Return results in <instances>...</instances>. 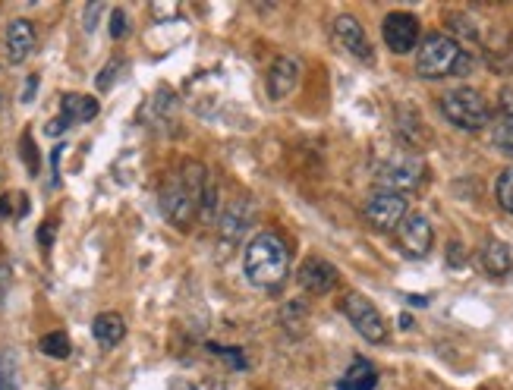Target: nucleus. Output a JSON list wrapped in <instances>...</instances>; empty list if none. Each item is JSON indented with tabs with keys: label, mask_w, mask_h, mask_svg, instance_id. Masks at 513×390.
<instances>
[{
	"label": "nucleus",
	"mask_w": 513,
	"mask_h": 390,
	"mask_svg": "<svg viewBox=\"0 0 513 390\" xmlns=\"http://www.w3.org/2000/svg\"><path fill=\"white\" fill-rule=\"evenodd\" d=\"M208 177H211V173L205 170V164L186 161L183 170H180V177H174L161 189V211H164V218L174 227L189 230L192 221L199 218L202 192H205Z\"/></svg>",
	"instance_id": "1"
},
{
	"label": "nucleus",
	"mask_w": 513,
	"mask_h": 390,
	"mask_svg": "<svg viewBox=\"0 0 513 390\" xmlns=\"http://www.w3.org/2000/svg\"><path fill=\"white\" fill-rule=\"evenodd\" d=\"M243 268L249 284L262 290H277L290 274V249L277 233H259L246 246Z\"/></svg>",
	"instance_id": "2"
},
{
	"label": "nucleus",
	"mask_w": 513,
	"mask_h": 390,
	"mask_svg": "<svg viewBox=\"0 0 513 390\" xmlns=\"http://www.w3.org/2000/svg\"><path fill=\"white\" fill-rule=\"evenodd\" d=\"M473 70V57L463 51L451 35H429L419 45L416 54V73L422 79H447V76H466Z\"/></svg>",
	"instance_id": "3"
},
{
	"label": "nucleus",
	"mask_w": 513,
	"mask_h": 390,
	"mask_svg": "<svg viewBox=\"0 0 513 390\" xmlns=\"http://www.w3.org/2000/svg\"><path fill=\"white\" fill-rule=\"evenodd\" d=\"M441 114L447 123H454L457 129H466V133H476V129L488 126L491 111L482 92L469 89V85H460V89H451L441 98Z\"/></svg>",
	"instance_id": "4"
},
{
	"label": "nucleus",
	"mask_w": 513,
	"mask_h": 390,
	"mask_svg": "<svg viewBox=\"0 0 513 390\" xmlns=\"http://www.w3.org/2000/svg\"><path fill=\"white\" fill-rule=\"evenodd\" d=\"M422 177H425L422 158H416V155H394V158H388V161L378 167V177L375 180H378V186L384 192L406 195V192L419 189Z\"/></svg>",
	"instance_id": "5"
},
{
	"label": "nucleus",
	"mask_w": 513,
	"mask_h": 390,
	"mask_svg": "<svg viewBox=\"0 0 513 390\" xmlns=\"http://www.w3.org/2000/svg\"><path fill=\"white\" fill-rule=\"evenodd\" d=\"M362 214H366V221H369L372 230L394 233L403 224L406 214H410V202H406V195L378 189V192L369 195V202H366V208H362Z\"/></svg>",
	"instance_id": "6"
},
{
	"label": "nucleus",
	"mask_w": 513,
	"mask_h": 390,
	"mask_svg": "<svg viewBox=\"0 0 513 390\" xmlns=\"http://www.w3.org/2000/svg\"><path fill=\"white\" fill-rule=\"evenodd\" d=\"M340 309H344L347 321L353 324L356 334L362 340H369V343H384V340H388V324H384L381 312L362 293H347L344 302H340Z\"/></svg>",
	"instance_id": "7"
},
{
	"label": "nucleus",
	"mask_w": 513,
	"mask_h": 390,
	"mask_svg": "<svg viewBox=\"0 0 513 390\" xmlns=\"http://www.w3.org/2000/svg\"><path fill=\"white\" fill-rule=\"evenodd\" d=\"M394 233H397V246L406 258H425L435 246V230L425 214H406Z\"/></svg>",
	"instance_id": "8"
},
{
	"label": "nucleus",
	"mask_w": 513,
	"mask_h": 390,
	"mask_svg": "<svg viewBox=\"0 0 513 390\" xmlns=\"http://www.w3.org/2000/svg\"><path fill=\"white\" fill-rule=\"evenodd\" d=\"M381 32H384V45H388L394 54H410L419 45V19L413 13H403V10L388 13L384 16Z\"/></svg>",
	"instance_id": "9"
},
{
	"label": "nucleus",
	"mask_w": 513,
	"mask_h": 390,
	"mask_svg": "<svg viewBox=\"0 0 513 390\" xmlns=\"http://www.w3.org/2000/svg\"><path fill=\"white\" fill-rule=\"evenodd\" d=\"M331 35H334V45L356 57V60H372V45H369V35L366 29L359 26V19L356 16H337L334 19V26H331Z\"/></svg>",
	"instance_id": "10"
},
{
	"label": "nucleus",
	"mask_w": 513,
	"mask_h": 390,
	"mask_svg": "<svg viewBox=\"0 0 513 390\" xmlns=\"http://www.w3.org/2000/svg\"><path fill=\"white\" fill-rule=\"evenodd\" d=\"M296 280H299V287H303L306 293H312V296H325V293H331L334 287H337V268L331 265V262H325V258H318V255H312V258H306L303 262V268H299V274H296Z\"/></svg>",
	"instance_id": "11"
},
{
	"label": "nucleus",
	"mask_w": 513,
	"mask_h": 390,
	"mask_svg": "<svg viewBox=\"0 0 513 390\" xmlns=\"http://www.w3.org/2000/svg\"><path fill=\"white\" fill-rule=\"evenodd\" d=\"M265 85H268V98L271 101H284L287 95H293L296 85H299V60H293V57H277L271 63Z\"/></svg>",
	"instance_id": "12"
},
{
	"label": "nucleus",
	"mask_w": 513,
	"mask_h": 390,
	"mask_svg": "<svg viewBox=\"0 0 513 390\" xmlns=\"http://www.w3.org/2000/svg\"><path fill=\"white\" fill-rule=\"evenodd\" d=\"M35 26L29 23V19H13V23L7 26V60L10 63H26L35 51Z\"/></svg>",
	"instance_id": "13"
},
{
	"label": "nucleus",
	"mask_w": 513,
	"mask_h": 390,
	"mask_svg": "<svg viewBox=\"0 0 513 390\" xmlns=\"http://www.w3.org/2000/svg\"><path fill=\"white\" fill-rule=\"evenodd\" d=\"M252 224V208L246 202H233L224 214H221V221H218V233H221V240L224 243H237L240 236L249 230Z\"/></svg>",
	"instance_id": "14"
},
{
	"label": "nucleus",
	"mask_w": 513,
	"mask_h": 390,
	"mask_svg": "<svg viewBox=\"0 0 513 390\" xmlns=\"http://www.w3.org/2000/svg\"><path fill=\"white\" fill-rule=\"evenodd\" d=\"M479 258H482L485 274H491V277H507V274L513 271V252H510V246L501 243V240H488V243L482 246Z\"/></svg>",
	"instance_id": "15"
},
{
	"label": "nucleus",
	"mask_w": 513,
	"mask_h": 390,
	"mask_svg": "<svg viewBox=\"0 0 513 390\" xmlns=\"http://www.w3.org/2000/svg\"><path fill=\"white\" fill-rule=\"evenodd\" d=\"M92 334H95V340L104 346V350H114V346L126 337V321L117 312H101L92 321Z\"/></svg>",
	"instance_id": "16"
},
{
	"label": "nucleus",
	"mask_w": 513,
	"mask_h": 390,
	"mask_svg": "<svg viewBox=\"0 0 513 390\" xmlns=\"http://www.w3.org/2000/svg\"><path fill=\"white\" fill-rule=\"evenodd\" d=\"M378 387V372L369 359H353L347 375L337 381V390H375Z\"/></svg>",
	"instance_id": "17"
},
{
	"label": "nucleus",
	"mask_w": 513,
	"mask_h": 390,
	"mask_svg": "<svg viewBox=\"0 0 513 390\" xmlns=\"http://www.w3.org/2000/svg\"><path fill=\"white\" fill-rule=\"evenodd\" d=\"M98 117V101L92 95H67L60 104V120L63 123H89Z\"/></svg>",
	"instance_id": "18"
},
{
	"label": "nucleus",
	"mask_w": 513,
	"mask_h": 390,
	"mask_svg": "<svg viewBox=\"0 0 513 390\" xmlns=\"http://www.w3.org/2000/svg\"><path fill=\"white\" fill-rule=\"evenodd\" d=\"M491 145H495L504 158H513V114H501L495 129H491Z\"/></svg>",
	"instance_id": "19"
},
{
	"label": "nucleus",
	"mask_w": 513,
	"mask_h": 390,
	"mask_svg": "<svg viewBox=\"0 0 513 390\" xmlns=\"http://www.w3.org/2000/svg\"><path fill=\"white\" fill-rule=\"evenodd\" d=\"M38 350L45 353V356H51V359H67L73 346H70V337H67V334H63V331H54V334H45V337H41Z\"/></svg>",
	"instance_id": "20"
},
{
	"label": "nucleus",
	"mask_w": 513,
	"mask_h": 390,
	"mask_svg": "<svg viewBox=\"0 0 513 390\" xmlns=\"http://www.w3.org/2000/svg\"><path fill=\"white\" fill-rule=\"evenodd\" d=\"M218 199H221V189L215 183V177H208L205 192H202V208H199V218L202 221H218Z\"/></svg>",
	"instance_id": "21"
},
{
	"label": "nucleus",
	"mask_w": 513,
	"mask_h": 390,
	"mask_svg": "<svg viewBox=\"0 0 513 390\" xmlns=\"http://www.w3.org/2000/svg\"><path fill=\"white\" fill-rule=\"evenodd\" d=\"M495 195H498V205L513 214V167H507L501 177H498V186H495Z\"/></svg>",
	"instance_id": "22"
},
{
	"label": "nucleus",
	"mask_w": 513,
	"mask_h": 390,
	"mask_svg": "<svg viewBox=\"0 0 513 390\" xmlns=\"http://www.w3.org/2000/svg\"><path fill=\"white\" fill-rule=\"evenodd\" d=\"M281 321L290 334H293V324L296 328H306V309L299 306V302H290V306H284V312H281Z\"/></svg>",
	"instance_id": "23"
},
{
	"label": "nucleus",
	"mask_w": 513,
	"mask_h": 390,
	"mask_svg": "<svg viewBox=\"0 0 513 390\" xmlns=\"http://www.w3.org/2000/svg\"><path fill=\"white\" fill-rule=\"evenodd\" d=\"M0 390H19L16 381H13V365H10V356L0 359Z\"/></svg>",
	"instance_id": "24"
},
{
	"label": "nucleus",
	"mask_w": 513,
	"mask_h": 390,
	"mask_svg": "<svg viewBox=\"0 0 513 390\" xmlns=\"http://www.w3.org/2000/svg\"><path fill=\"white\" fill-rule=\"evenodd\" d=\"M120 67H123V63L111 60L108 67L101 70V76H98V89H101V92H108V89H111V85H114V73H117Z\"/></svg>",
	"instance_id": "25"
},
{
	"label": "nucleus",
	"mask_w": 513,
	"mask_h": 390,
	"mask_svg": "<svg viewBox=\"0 0 513 390\" xmlns=\"http://www.w3.org/2000/svg\"><path fill=\"white\" fill-rule=\"evenodd\" d=\"M10 284H13V271H10V265L0 258V302L7 299V293H10Z\"/></svg>",
	"instance_id": "26"
},
{
	"label": "nucleus",
	"mask_w": 513,
	"mask_h": 390,
	"mask_svg": "<svg viewBox=\"0 0 513 390\" xmlns=\"http://www.w3.org/2000/svg\"><path fill=\"white\" fill-rule=\"evenodd\" d=\"M111 35L114 38H123L126 35V13L123 10H114L111 13Z\"/></svg>",
	"instance_id": "27"
},
{
	"label": "nucleus",
	"mask_w": 513,
	"mask_h": 390,
	"mask_svg": "<svg viewBox=\"0 0 513 390\" xmlns=\"http://www.w3.org/2000/svg\"><path fill=\"white\" fill-rule=\"evenodd\" d=\"M98 13H101V4H92L85 10V32H95V23H98Z\"/></svg>",
	"instance_id": "28"
},
{
	"label": "nucleus",
	"mask_w": 513,
	"mask_h": 390,
	"mask_svg": "<svg viewBox=\"0 0 513 390\" xmlns=\"http://www.w3.org/2000/svg\"><path fill=\"white\" fill-rule=\"evenodd\" d=\"M23 145H26V161H29V167L35 170V167H38V161H35V145L29 142V136L23 139Z\"/></svg>",
	"instance_id": "29"
},
{
	"label": "nucleus",
	"mask_w": 513,
	"mask_h": 390,
	"mask_svg": "<svg viewBox=\"0 0 513 390\" xmlns=\"http://www.w3.org/2000/svg\"><path fill=\"white\" fill-rule=\"evenodd\" d=\"M463 249L457 246V243H451V265H463V255H460Z\"/></svg>",
	"instance_id": "30"
},
{
	"label": "nucleus",
	"mask_w": 513,
	"mask_h": 390,
	"mask_svg": "<svg viewBox=\"0 0 513 390\" xmlns=\"http://www.w3.org/2000/svg\"><path fill=\"white\" fill-rule=\"evenodd\" d=\"M38 240H41V243H45V246L51 243V224H45V230H41V233H38Z\"/></svg>",
	"instance_id": "31"
}]
</instances>
